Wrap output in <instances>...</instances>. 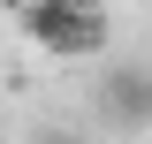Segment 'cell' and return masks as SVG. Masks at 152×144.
<instances>
[{
	"label": "cell",
	"instance_id": "obj_1",
	"mask_svg": "<svg viewBox=\"0 0 152 144\" xmlns=\"http://www.w3.org/2000/svg\"><path fill=\"white\" fill-rule=\"evenodd\" d=\"M23 38L46 61H99L114 46V15H107V0H31Z\"/></svg>",
	"mask_w": 152,
	"mask_h": 144
},
{
	"label": "cell",
	"instance_id": "obj_2",
	"mask_svg": "<svg viewBox=\"0 0 152 144\" xmlns=\"http://www.w3.org/2000/svg\"><path fill=\"white\" fill-rule=\"evenodd\" d=\"M99 114L122 137H152V68H137V61L99 68Z\"/></svg>",
	"mask_w": 152,
	"mask_h": 144
},
{
	"label": "cell",
	"instance_id": "obj_3",
	"mask_svg": "<svg viewBox=\"0 0 152 144\" xmlns=\"http://www.w3.org/2000/svg\"><path fill=\"white\" fill-rule=\"evenodd\" d=\"M0 8H8V15H23V8H31V0H0Z\"/></svg>",
	"mask_w": 152,
	"mask_h": 144
}]
</instances>
